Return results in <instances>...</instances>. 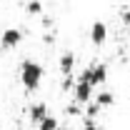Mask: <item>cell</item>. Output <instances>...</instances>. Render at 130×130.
<instances>
[{"label": "cell", "instance_id": "cell-14", "mask_svg": "<svg viewBox=\"0 0 130 130\" xmlns=\"http://www.w3.org/2000/svg\"><path fill=\"white\" fill-rule=\"evenodd\" d=\"M58 130H73V128H63V125H60V128H58Z\"/></svg>", "mask_w": 130, "mask_h": 130}, {"label": "cell", "instance_id": "cell-15", "mask_svg": "<svg viewBox=\"0 0 130 130\" xmlns=\"http://www.w3.org/2000/svg\"><path fill=\"white\" fill-rule=\"evenodd\" d=\"M0 128H3V120H0Z\"/></svg>", "mask_w": 130, "mask_h": 130}, {"label": "cell", "instance_id": "cell-10", "mask_svg": "<svg viewBox=\"0 0 130 130\" xmlns=\"http://www.w3.org/2000/svg\"><path fill=\"white\" fill-rule=\"evenodd\" d=\"M100 110H103V108H100V105H98L95 100H93V103H88V105H85L83 115H85V118H93V120H95L98 115H100Z\"/></svg>", "mask_w": 130, "mask_h": 130}, {"label": "cell", "instance_id": "cell-1", "mask_svg": "<svg viewBox=\"0 0 130 130\" xmlns=\"http://www.w3.org/2000/svg\"><path fill=\"white\" fill-rule=\"evenodd\" d=\"M20 83H23V88L28 93H35L40 88V83H43V65L30 60V58L23 60L20 63Z\"/></svg>", "mask_w": 130, "mask_h": 130}, {"label": "cell", "instance_id": "cell-13", "mask_svg": "<svg viewBox=\"0 0 130 130\" xmlns=\"http://www.w3.org/2000/svg\"><path fill=\"white\" fill-rule=\"evenodd\" d=\"M43 40H45V43H48V45H53V43H55V35H53V32H48V35H45V38H43Z\"/></svg>", "mask_w": 130, "mask_h": 130}, {"label": "cell", "instance_id": "cell-9", "mask_svg": "<svg viewBox=\"0 0 130 130\" xmlns=\"http://www.w3.org/2000/svg\"><path fill=\"white\" fill-rule=\"evenodd\" d=\"M58 128H60V123L55 115H48L43 123H38V130H58Z\"/></svg>", "mask_w": 130, "mask_h": 130}, {"label": "cell", "instance_id": "cell-5", "mask_svg": "<svg viewBox=\"0 0 130 130\" xmlns=\"http://www.w3.org/2000/svg\"><path fill=\"white\" fill-rule=\"evenodd\" d=\"M105 40H108V25L103 20H95L90 25V43L100 48V45H105Z\"/></svg>", "mask_w": 130, "mask_h": 130}, {"label": "cell", "instance_id": "cell-8", "mask_svg": "<svg viewBox=\"0 0 130 130\" xmlns=\"http://www.w3.org/2000/svg\"><path fill=\"white\" fill-rule=\"evenodd\" d=\"M95 103L100 105V108H110V105H115V95L110 93V90H103V93L95 95Z\"/></svg>", "mask_w": 130, "mask_h": 130}, {"label": "cell", "instance_id": "cell-11", "mask_svg": "<svg viewBox=\"0 0 130 130\" xmlns=\"http://www.w3.org/2000/svg\"><path fill=\"white\" fill-rule=\"evenodd\" d=\"M25 10H28V15H43V3L40 0H30L25 5Z\"/></svg>", "mask_w": 130, "mask_h": 130}, {"label": "cell", "instance_id": "cell-6", "mask_svg": "<svg viewBox=\"0 0 130 130\" xmlns=\"http://www.w3.org/2000/svg\"><path fill=\"white\" fill-rule=\"evenodd\" d=\"M28 115H30V120L38 125V123H43L45 118L50 115V110H48V105L45 103H32L30 105V110H28Z\"/></svg>", "mask_w": 130, "mask_h": 130}, {"label": "cell", "instance_id": "cell-7", "mask_svg": "<svg viewBox=\"0 0 130 130\" xmlns=\"http://www.w3.org/2000/svg\"><path fill=\"white\" fill-rule=\"evenodd\" d=\"M58 68H60L63 75H73V70H75V55H73L70 50L63 53V55L58 58Z\"/></svg>", "mask_w": 130, "mask_h": 130}, {"label": "cell", "instance_id": "cell-3", "mask_svg": "<svg viewBox=\"0 0 130 130\" xmlns=\"http://www.w3.org/2000/svg\"><path fill=\"white\" fill-rule=\"evenodd\" d=\"M73 100H75V103H80V105L93 103V100H95V88H93L88 80L78 78V80H75V88H73Z\"/></svg>", "mask_w": 130, "mask_h": 130}, {"label": "cell", "instance_id": "cell-12", "mask_svg": "<svg viewBox=\"0 0 130 130\" xmlns=\"http://www.w3.org/2000/svg\"><path fill=\"white\" fill-rule=\"evenodd\" d=\"M120 20H123L125 25H130V10H123V13H120Z\"/></svg>", "mask_w": 130, "mask_h": 130}, {"label": "cell", "instance_id": "cell-4", "mask_svg": "<svg viewBox=\"0 0 130 130\" xmlns=\"http://www.w3.org/2000/svg\"><path fill=\"white\" fill-rule=\"evenodd\" d=\"M23 43V30L20 28H8V30H3V35H0V48L3 50H13L18 48Z\"/></svg>", "mask_w": 130, "mask_h": 130}, {"label": "cell", "instance_id": "cell-2", "mask_svg": "<svg viewBox=\"0 0 130 130\" xmlns=\"http://www.w3.org/2000/svg\"><path fill=\"white\" fill-rule=\"evenodd\" d=\"M80 78H83V80H88L93 88H98V85H103V83L108 80V65H105V63L88 65V68L80 73Z\"/></svg>", "mask_w": 130, "mask_h": 130}]
</instances>
